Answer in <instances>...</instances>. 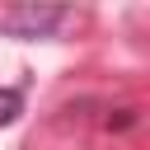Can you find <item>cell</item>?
<instances>
[{"label":"cell","mask_w":150,"mask_h":150,"mask_svg":"<svg viewBox=\"0 0 150 150\" xmlns=\"http://www.w3.org/2000/svg\"><path fill=\"white\" fill-rule=\"evenodd\" d=\"M19 112H23V89H14V84H0V127L19 122Z\"/></svg>","instance_id":"obj_2"},{"label":"cell","mask_w":150,"mask_h":150,"mask_svg":"<svg viewBox=\"0 0 150 150\" xmlns=\"http://www.w3.org/2000/svg\"><path fill=\"white\" fill-rule=\"evenodd\" d=\"M66 19H70L66 5H9V9H0V28L9 38H52Z\"/></svg>","instance_id":"obj_1"}]
</instances>
